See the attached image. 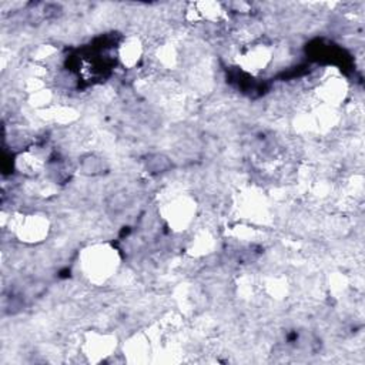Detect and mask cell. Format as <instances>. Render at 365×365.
<instances>
[{"label":"cell","mask_w":365,"mask_h":365,"mask_svg":"<svg viewBox=\"0 0 365 365\" xmlns=\"http://www.w3.org/2000/svg\"><path fill=\"white\" fill-rule=\"evenodd\" d=\"M16 234L22 241L38 243L49 233V222L43 215H26L15 224Z\"/></svg>","instance_id":"7a4b0ae2"},{"label":"cell","mask_w":365,"mask_h":365,"mask_svg":"<svg viewBox=\"0 0 365 365\" xmlns=\"http://www.w3.org/2000/svg\"><path fill=\"white\" fill-rule=\"evenodd\" d=\"M119 257L116 250L106 244L90 247L82 257V269L93 281H104L116 271Z\"/></svg>","instance_id":"6da1fadb"},{"label":"cell","mask_w":365,"mask_h":365,"mask_svg":"<svg viewBox=\"0 0 365 365\" xmlns=\"http://www.w3.org/2000/svg\"><path fill=\"white\" fill-rule=\"evenodd\" d=\"M141 53H143L141 43L137 39L131 38V39H127L122 45V48H120V60L123 62L124 66L133 67L140 60Z\"/></svg>","instance_id":"8992f818"},{"label":"cell","mask_w":365,"mask_h":365,"mask_svg":"<svg viewBox=\"0 0 365 365\" xmlns=\"http://www.w3.org/2000/svg\"><path fill=\"white\" fill-rule=\"evenodd\" d=\"M273 50L266 45H254L241 56V66L250 73H260L271 63Z\"/></svg>","instance_id":"3957f363"},{"label":"cell","mask_w":365,"mask_h":365,"mask_svg":"<svg viewBox=\"0 0 365 365\" xmlns=\"http://www.w3.org/2000/svg\"><path fill=\"white\" fill-rule=\"evenodd\" d=\"M223 13L224 12L222 10V6L217 3H194L189 10V16L193 17L194 20H207V22L218 20Z\"/></svg>","instance_id":"5b68a950"},{"label":"cell","mask_w":365,"mask_h":365,"mask_svg":"<svg viewBox=\"0 0 365 365\" xmlns=\"http://www.w3.org/2000/svg\"><path fill=\"white\" fill-rule=\"evenodd\" d=\"M193 206L194 204L186 197L174 199L171 203H169L166 211L170 223L176 226H186L192 220V215L194 213Z\"/></svg>","instance_id":"277c9868"},{"label":"cell","mask_w":365,"mask_h":365,"mask_svg":"<svg viewBox=\"0 0 365 365\" xmlns=\"http://www.w3.org/2000/svg\"><path fill=\"white\" fill-rule=\"evenodd\" d=\"M86 345L90 355L100 357V358L104 355H110V352L115 348L113 340H110L107 336H93L92 340L86 343Z\"/></svg>","instance_id":"52a82bcc"}]
</instances>
